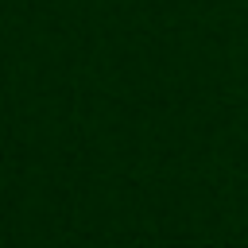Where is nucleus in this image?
Returning a JSON list of instances; mask_svg holds the SVG:
<instances>
[]
</instances>
